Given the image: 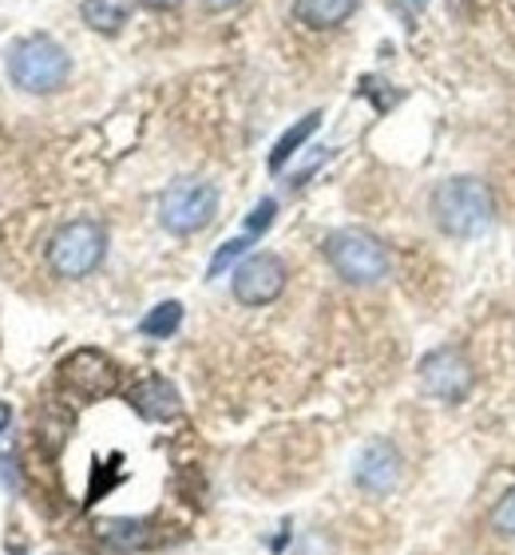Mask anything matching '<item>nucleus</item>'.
<instances>
[{
    "instance_id": "dca6fc26",
    "label": "nucleus",
    "mask_w": 515,
    "mask_h": 555,
    "mask_svg": "<svg viewBox=\"0 0 515 555\" xmlns=\"http://www.w3.org/2000/svg\"><path fill=\"white\" fill-rule=\"evenodd\" d=\"M250 234H242V238H230V243H222L218 246V255L210 258V267H206V274L210 278H218V274H227L230 267H234V262H239L242 255H246V250H250Z\"/></svg>"
},
{
    "instance_id": "39448f33",
    "label": "nucleus",
    "mask_w": 515,
    "mask_h": 555,
    "mask_svg": "<svg viewBox=\"0 0 515 555\" xmlns=\"http://www.w3.org/2000/svg\"><path fill=\"white\" fill-rule=\"evenodd\" d=\"M215 210L218 191L203 179H179L159 198V222L171 234H198L203 227H210Z\"/></svg>"
},
{
    "instance_id": "9d476101",
    "label": "nucleus",
    "mask_w": 515,
    "mask_h": 555,
    "mask_svg": "<svg viewBox=\"0 0 515 555\" xmlns=\"http://www.w3.org/2000/svg\"><path fill=\"white\" fill-rule=\"evenodd\" d=\"M127 401L147 421H175V416L183 413V397H179V389L167 377H143Z\"/></svg>"
},
{
    "instance_id": "20e7f679",
    "label": "nucleus",
    "mask_w": 515,
    "mask_h": 555,
    "mask_svg": "<svg viewBox=\"0 0 515 555\" xmlns=\"http://www.w3.org/2000/svg\"><path fill=\"white\" fill-rule=\"evenodd\" d=\"M103 255H107V227L95 219L64 222L48 243V267L56 278H68V282L92 274L103 262Z\"/></svg>"
},
{
    "instance_id": "9b49d317",
    "label": "nucleus",
    "mask_w": 515,
    "mask_h": 555,
    "mask_svg": "<svg viewBox=\"0 0 515 555\" xmlns=\"http://www.w3.org/2000/svg\"><path fill=\"white\" fill-rule=\"evenodd\" d=\"M357 4H361V0H294V16H298L306 28L325 33V28H337V24L349 21L357 12Z\"/></svg>"
},
{
    "instance_id": "6ab92c4d",
    "label": "nucleus",
    "mask_w": 515,
    "mask_h": 555,
    "mask_svg": "<svg viewBox=\"0 0 515 555\" xmlns=\"http://www.w3.org/2000/svg\"><path fill=\"white\" fill-rule=\"evenodd\" d=\"M139 4H147V9H155V12H171V9H179L183 0H139Z\"/></svg>"
},
{
    "instance_id": "6e6552de",
    "label": "nucleus",
    "mask_w": 515,
    "mask_h": 555,
    "mask_svg": "<svg viewBox=\"0 0 515 555\" xmlns=\"http://www.w3.org/2000/svg\"><path fill=\"white\" fill-rule=\"evenodd\" d=\"M60 385H64L76 401H100V397H107L115 389V370L100 349H76V353L60 365Z\"/></svg>"
},
{
    "instance_id": "0eeeda50",
    "label": "nucleus",
    "mask_w": 515,
    "mask_h": 555,
    "mask_svg": "<svg viewBox=\"0 0 515 555\" xmlns=\"http://www.w3.org/2000/svg\"><path fill=\"white\" fill-rule=\"evenodd\" d=\"M286 262L278 255H250L242 258L234 267V278H230V289L242 306H270V301L286 289Z\"/></svg>"
},
{
    "instance_id": "aec40b11",
    "label": "nucleus",
    "mask_w": 515,
    "mask_h": 555,
    "mask_svg": "<svg viewBox=\"0 0 515 555\" xmlns=\"http://www.w3.org/2000/svg\"><path fill=\"white\" fill-rule=\"evenodd\" d=\"M203 4L210 12H227V9H234V4H242V0H203Z\"/></svg>"
},
{
    "instance_id": "f3484780",
    "label": "nucleus",
    "mask_w": 515,
    "mask_h": 555,
    "mask_svg": "<svg viewBox=\"0 0 515 555\" xmlns=\"http://www.w3.org/2000/svg\"><path fill=\"white\" fill-rule=\"evenodd\" d=\"M274 215H278V203H274V198H262V203L250 210V219H246V234H250V238H258L262 231H270Z\"/></svg>"
},
{
    "instance_id": "423d86ee",
    "label": "nucleus",
    "mask_w": 515,
    "mask_h": 555,
    "mask_svg": "<svg viewBox=\"0 0 515 555\" xmlns=\"http://www.w3.org/2000/svg\"><path fill=\"white\" fill-rule=\"evenodd\" d=\"M416 373H421V389L428 397H436L440 405H460V401H468L472 385H476V377H472V361L460 346H440V349H433V353H424L421 370Z\"/></svg>"
},
{
    "instance_id": "4468645a",
    "label": "nucleus",
    "mask_w": 515,
    "mask_h": 555,
    "mask_svg": "<svg viewBox=\"0 0 515 555\" xmlns=\"http://www.w3.org/2000/svg\"><path fill=\"white\" fill-rule=\"evenodd\" d=\"M318 128H321V112H309V116H301L289 131H282V139H278L274 151H270V171H282V167L298 155L301 143H306Z\"/></svg>"
},
{
    "instance_id": "2eb2a0df",
    "label": "nucleus",
    "mask_w": 515,
    "mask_h": 555,
    "mask_svg": "<svg viewBox=\"0 0 515 555\" xmlns=\"http://www.w3.org/2000/svg\"><path fill=\"white\" fill-rule=\"evenodd\" d=\"M179 325H183V306H179V301H159V306L139 322V334L155 337V341H167Z\"/></svg>"
},
{
    "instance_id": "ddd939ff",
    "label": "nucleus",
    "mask_w": 515,
    "mask_h": 555,
    "mask_svg": "<svg viewBox=\"0 0 515 555\" xmlns=\"http://www.w3.org/2000/svg\"><path fill=\"white\" fill-rule=\"evenodd\" d=\"M131 21V0H83V24L103 36H115Z\"/></svg>"
},
{
    "instance_id": "f03ea898",
    "label": "nucleus",
    "mask_w": 515,
    "mask_h": 555,
    "mask_svg": "<svg viewBox=\"0 0 515 555\" xmlns=\"http://www.w3.org/2000/svg\"><path fill=\"white\" fill-rule=\"evenodd\" d=\"M9 80L28 95L60 92L72 76V56L52 40V36H24L9 48Z\"/></svg>"
},
{
    "instance_id": "f257e3e1",
    "label": "nucleus",
    "mask_w": 515,
    "mask_h": 555,
    "mask_svg": "<svg viewBox=\"0 0 515 555\" xmlns=\"http://www.w3.org/2000/svg\"><path fill=\"white\" fill-rule=\"evenodd\" d=\"M495 219V203L492 191L480 183V179H468V175H456V179H445L433 195V222L448 238H476L492 227Z\"/></svg>"
},
{
    "instance_id": "7ed1b4c3",
    "label": "nucleus",
    "mask_w": 515,
    "mask_h": 555,
    "mask_svg": "<svg viewBox=\"0 0 515 555\" xmlns=\"http://www.w3.org/2000/svg\"><path fill=\"white\" fill-rule=\"evenodd\" d=\"M321 250H325V262L333 267V274L345 278L349 286H377L389 278V246L381 243L377 234L345 227V231H333Z\"/></svg>"
},
{
    "instance_id": "a211bd4d",
    "label": "nucleus",
    "mask_w": 515,
    "mask_h": 555,
    "mask_svg": "<svg viewBox=\"0 0 515 555\" xmlns=\"http://www.w3.org/2000/svg\"><path fill=\"white\" fill-rule=\"evenodd\" d=\"M492 528L500 535H515V488L500 500V508L492 512Z\"/></svg>"
},
{
    "instance_id": "412c9836",
    "label": "nucleus",
    "mask_w": 515,
    "mask_h": 555,
    "mask_svg": "<svg viewBox=\"0 0 515 555\" xmlns=\"http://www.w3.org/2000/svg\"><path fill=\"white\" fill-rule=\"evenodd\" d=\"M9 425H12V409H9V405H0V433H4Z\"/></svg>"
},
{
    "instance_id": "f8f14e48",
    "label": "nucleus",
    "mask_w": 515,
    "mask_h": 555,
    "mask_svg": "<svg viewBox=\"0 0 515 555\" xmlns=\"http://www.w3.org/2000/svg\"><path fill=\"white\" fill-rule=\"evenodd\" d=\"M95 535L112 552H136V547H147L151 540L147 520H100L95 524Z\"/></svg>"
},
{
    "instance_id": "1a4fd4ad",
    "label": "nucleus",
    "mask_w": 515,
    "mask_h": 555,
    "mask_svg": "<svg viewBox=\"0 0 515 555\" xmlns=\"http://www.w3.org/2000/svg\"><path fill=\"white\" fill-rule=\"evenodd\" d=\"M401 468H404L401 449H397L392 440L377 437V440H369L365 449H361V456H357L353 480L369 496H389L392 488L401 485Z\"/></svg>"
}]
</instances>
